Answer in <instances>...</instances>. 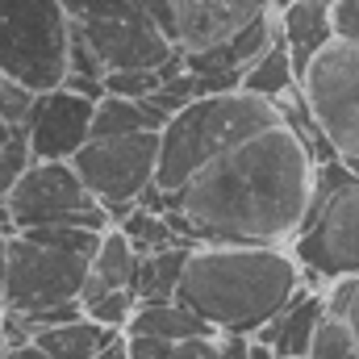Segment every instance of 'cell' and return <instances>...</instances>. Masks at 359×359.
Returning a JSON list of instances; mask_svg holds the SVG:
<instances>
[{
  "mask_svg": "<svg viewBox=\"0 0 359 359\" xmlns=\"http://www.w3.org/2000/svg\"><path fill=\"white\" fill-rule=\"evenodd\" d=\"M309 192L313 155L280 121L205 163L176 192V209L188 217L196 247H288L305 222Z\"/></svg>",
  "mask_w": 359,
  "mask_h": 359,
  "instance_id": "obj_1",
  "label": "cell"
},
{
  "mask_svg": "<svg viewBox=\"0 0 359 359\" xmlns=\"http://www.w3.org/2000/svg\"><path fill=\"white\" fill-rule=\"evenodd\" d=\"M305 271L292 247H243V243H201L188 251L180 301L196 309L217 334H255L271 313H280Z\"/></svg>",
  "mask_w": 359,
  "mask_h": 359,
  "instance_id": "obj_2",
  "label": "cell"
},
{
  "mask_svg": "<svg viewBox=\"0 0 359 359\" xmlns=\"http://www.w3.org/2000/svg\"><path fill=\"white\" fill-rule=\"evenodd\" d=\"M280 121L284 117H280L276 100L255 96V92H247V88L205 92V96L188 100L159 130L155 188H163V192L176 196L205 163H213L217 155H226L243 138H251V134H259L268 126H280Z\"/></svg>",
  "mask_w": 359,
  "mask_h": 359,
  "instance_id": "obj_3",
  "label": "cell"
},
{
  "mask_svg": "<svg viewBox=\"0 0 359 359\" xmlns=\"http://www.w3.org/2000/svg\"><path fill=\"white\" fill-rule=\"evenodd\" d=\"M288 247L313 288L339 276H359V180L347 159L313 163L309 209Z\"/></svg>",
  "mask_w": 359,
  "mask_h": 359,
  "instance_id": "obj_4",
  "label": "cell"
},
{
  "mask_svg": "<svg viewBox=\"0 0 359 359\" xmlns=\"http://www.w3.org/2000/svg\"><path fill=\"white\" fill-rule=\"evenodd\" d=\"M67 0H0V76L34 92L59 88L67 76Z\"/></svg>",
  "mask_w": 359,
  "mask_h": 359,
  "instance_id": "obj_5",
  "label": "cell"
},
{
  "mask_svg": "<svg viewBox=\"0 0 359 359\" xmlns=\"http://www.w3.org/2000/svg\"><path fill=\"white\" fill-rule=\"evenodd\" d=\"M72 25L84 34L104 72L163 67L176 55L168 29L138 0H72Z\"/></svg>",
  "mask_w": 359,
  "mask_h": 359,
  "instance_id": "obj_6",
  "label": "cell"
},
{
  "mask_svg": "<svg viewBox=\"0 0 359 359\" xmlns=\"http://www.w3.org/2000/svg\"><path fill=\"white\" fill-rule=\"evenodd\" d=\"M72 163H76L80 180L88 184V192L117 222L155 184V172H159V130L88 138L76 151Z\"/></svg>",
  "mask_w": 359,
  "mask_h": 359,
  "instance_id": "obj_7",
  "label": "cell"
},
{
  "mask_svg": "<svg viewBox=\"0 0 359 359\" xmlns=\"http://www.w3.org/2000/svg\"><path fill=\"white\" fill-rule=\"evenodd\" d=\"M301 92L339 151V159H359V46L334 38L301 76Z\"/></svg>",
  "mask_w": 359,
  "mask_h": 359,
  "instance_id": "obj_8",
  "label": "cell"
},
{
  "mask_svg": "<svg viewBox=\"0 0 359 359\" xmlns=\"http://www.w3.org/2000/svg\"><path fill=\"white\" fill-rule=\"evenodd\" d=\"M88 276V255L55 251L42 243H29L25 234H8V276H4V305L17 313H34L59 301L80 297V284Z\"/></svg>",
  "mask_w": 359,
  "mask_h": 359,
  "instance_id": "obj_9",
  "label": "cell"
},
{
  "mask_svg": "<svg viewBox=\"0 0 359 359\" xmlns=\"http://www.w3.org/2000/svg\"><path fill=\"white\" fill-rule=\"evenodd\" d=\"M88 205H96V196L80 180L72 159H34L25 168V176L13 184V192L4 196L13 230L42 226V222H63V217H72Z\"/></svg>",
  "mask_w": 359,
  "mask_h": 359,
  "instance_id": "obj_10",
  "label": "cell"
},
{
  "mask_svg": "<svg viewBox=\"0 0 359 359\" xmlns=\"http://www.w3.org/2000/svg\"><path fill=\"white\" fill-rule=\"evenodd\" d=\"M92 117L96 100L72 92L67 84L46 88L34 96L29 121H25V142L34 159H76V151L92 138Z\"/></svg>",
  "mask_w": 359,
  "mask_h": 359,
  "instance_id": "obj_11",
  "label": "cell"
},
{
  "mask_svg": "<svg viewBox=\"0 0 359 359\" xmlns=\"http://www.w3.org/2000/svg\"><path fill=\"white\" fill-rule=\"evenodd\" d=\"M268 8H276L271 0H176L172 42H176V50L217 46Z\"/></svg>",
  "mask_w": 359,
  "mask_h": 359,
  "instance_id": "obj_12",
  "label": "cell"
},
{
  "mask_svg": "<svg viewBox=\"0 0 359 359\" xmlns=\"http://www.w3.org/2000/svg\"><path fill=\"white\" fill-rule=\"evenodd\" d=\"M322 318H326V297H322V288L301 284L297 297H292L280 313H271L251 339H255V343H268L280 359H305L313 334H318V326H322Z\"/></svg>",
  "mask_w": 359,
  "mask_h": 359,
  "instance_id": "obj_13",
  "label": "cell"
},
{
  "mask_svg": "<svg viewBox=\"0 0 359 359\" xmlns=\"http://www.w3.org/2000/svg\"><path fill=\"white\" fill-rule=\"evenodd\" d=\"M280 13V38L292 55V72L297 80L309 72V63L334 42V17H330V4H318V0H292Z\"/></svg>",
  "mask_w": 359,
  "mask_h": 359,
  "instance_id": "obj_14",
  "label": "cell"
},
{
  "mask_svg": "<svg viewBox=\"0 0 359 359\" xmlns=\"http://www.w3.org/2000/svg\"><path fill=\"white\" fill-rule=\"evenodd\" d=\"M130 334H155V339H168V343H180V339H196V334H217L196 309H188L180 297L172 301H138L130 326Z\"/></svg>",
  "mask_w": 359,
  "mask_h": 359,
  "instance_id": "obj_15",
  "label": "cell"
},
{
  "mask_svg": "<svg viewBox=\"0 0 359 359\" xmlns=\"http://www.w3.org/2000/svg\"><path fill=\"white\" fill-rule=\"evenodd\" d=\"M117 330H104L100 322H92L88 313L63 326H42L34 339L42 343L46 359H96V351L113 339Z\"/></svg>",
  "mask_w": 359,
  "mask_h": 359,
  "instance_id": "obj_16",
  "label": "cell"
},
{
  "mask_svg": "<svg viewBox=\"0 0 359 359\" xmlns=\"http://www.w3.org/2000/svg\"><path fill=\"white\" fill-rule=\"evenodd\" d=\"M163 113H155L147 100L134 96H113L104 92L96 100V117H92V138H109V134H142V130H163Z\"/></svg>",
  "mask_w": 359,
  "mask_h": 359,
  "instance_id": "obj_17",
  "label": "cell"
},
{
  "mask_svg": "<svg viewBox=\"0 0 359 359\" xmlns=\"http://www.w3.org/2000/svg\"><path fill=\"white\" fill-rule=\"evenodd\" d=\"M188 251L192 247H168V251H155V255H138V271H134V284H130L138 292V301H172L180 292V280H184Z\"/></svg>",
  "mask_w": 359,
  "mask_h": 359,
  "instance_id": "obj_18",
  "label": "cell"
},
{
  "mask_svg": "<svg viewBox=\"0 0 359 359\" xmlns=\"http://www.w3.org/2000/svg\"><path fill=\"white\" fill-rule=\"evenodd\" d=\"M117 226L126 230V238L134 243L138 255H155V251H168V247H188L176 230H172L168 209H151V205H142V201H134V205L117 217Z\"/></svg>",
  "mask_w": 359,
  "mask_h": 359,
  "instance_id": "obj_19",
  "label": "cell"
},
{
  "mask_svg": "<svg viewBox=\"0 0 359 359\" xmlns=\"http://www.w3.org/2000/svg\"><path fill=\"white\" fill-rule=\"evenodd\" d=\"M297 84H301V80H297V72H292V55H288L284 38H276L268 50L243 72V80H238V88L255 92V96H268V100H280L284 92H292Z\"/></svg>",
  "mask_w": 359,
  "mask_h": 359,
  "instance_id": "obj_20",
  "label": "cell"
},
{
  "mask_svg": "<svg viewBox=\"0 0 359 359\" xmlns=\"http://www.w3.org/2000/svg\"><path fill=\"white\" fill-rule=\"evenodd\" d=\"M88 268L109 284V288H130L134 284V271H138V251H134V243L126 238V230L113 222L104 234H100V243H96V251H92Z\"/></svg>",
  "mask_w": 359,
  "mask_h": 359,
  "instance_id": "obj_21",
  "label": "cell"
},
{
  "mask_svg": "<svg viewBox=\"0 0 359 359\" xmlns=\"http://www.w3.org/2000/svg\"><path fill=\"white\" fill-rule=\"evenodd\" d=\"M305 359H359V343H355V334H351V326L343 318H330L326 313Z\"/></svg>",
  "mask_w": 359,
  "mask_h": 359,
  "instance_id": "obj_22",
  "label": "cell"
},
{
  "mask_svg": "<svg viewBox=\"0 0 359 359\" xmlns=\"http://www.w3.org/2000/svg\"><path fill=\"white\" fill-rule=\"evenodd\" d=\"M134 309H138V292L134 288H109L104 297L92 301L84 313H88L92 322H100L104 330H126L130 318H134Z\"/></svg>",
  "mask_w": 359,
  "mask_h": 359,
  "instance_id": "obj_23",
  "label": "cell"
},
{
  "mask_svg": "<svg viewBox=\"0 0 359 359\" xmlns=\"http://www.w3.org/2000/svg\"><path fill=\"white\" fill-rule=\"evenodd\" d=\"M163 84V67H117V72H104V88L113 96H151V92Z\"/></svg>",
  "mask_w": 359,
  "mask_h": 359,
  "instance_id": "obj_24",
  "label": "cell"
},
{
  "mask_svg": "<svg viewBox=\"0 0 359 359\" xmlns=\"http://www.w3.org/2000/svg\"><path fill=\"white\" fill-rule=\"evenodd\" d=\"M34 96H38V92L25 88L21 80H8V76H0V121H4L8 130H25V121H29V109H34Z\"/></svg>",
  "mask_w": 359,
  "mask_h": 359,
  "instance_id": "obj_25",
  "label": "cell"
},
{
  "mask_svg": "<svg viewBox=\"0 0 359 359\" xmlns=\"http://www.w3.org/2000/svg\"><path fill=\"white\" fill-rule=\"evenodd\" d=\"M34 163V155H29V142H25V134L17 130L13 138H4L0 142V201L13 192V184L25 176V168Z\"/></svg>",
  "mask_w": 359,
  "mask_h": 359,
  "instance_id": "obj_26",
  "label": "cell"
},
{
  "mask_svg": "<svg viewBox=\"0 0 359 359\" xmlns=\"http://www.w3.org/2000/svg\"><path fill=\"white\" fill-rule=\"evenodd\" d=\"M330 17H334V38L359 46V0H334Z\"/></svg>",
  "mask_w": 359,
  "mask_h": 359,
  "instance_id": "obj_27",
  "label": "cell"
},
{
  "mask_svg": "<svg viewBox=\"0 0 359 359\" xmlns=\"http://www.w3.org/2000/svg\"><path fill=\"white\" fill-rule=\"evenodd\" d=\"M126 347H130V359H172V347L168 339H155V334H130L126 330Z\"/></svg>",
  "mask_w": 359,
  "mask_h": 359,
  "instance_id": "obj_28",
  "label": "cell"
},
{
  "mask_svg": "<svg viewBox=\"0 0 359 359\" xmlns=\"http://www.w3.org/2000/svg\"><path fill=\"white\" fill-rule=\"evenodd\" d=\"M222 334H196V339H180L172 347V359H213L217 355Z\"/></svg>",
  "mask_w": 359,
  "mask_h": 359,
  "instance_id": "obj_29",
  "label": "cell"
},
{
  "mask_svg": "<svg viewBox=\"0 0 359 359\" xmlns=\"http://www.w3.org/2000/svg\"><path fill=\"white\" fill-rule=\"evenodd\" d=\"M213 359H251V339L247 334H222Z\"/></svg>",
  "mask_w": 359,
  "mask_h": 359,
  "instance_id": "obj_30",
  "label": "cell"
},
{
  "mask_svg": "<svg viewBox=\"0 0 359 359\" xmlns=\"http://www.w3.org/2000/svg\"><path fill=\"white\" fill-rule=\"evenodd\" d=\"M63 84H67V88L72 92H80V96H88V100H100V96H104V80H96V76H72V72H67V76H63Z\"/></svg>",
  "mask_w": 359,
  "mask_h": 359,
  "instance_id": "obj_31",
  "label": "cell"
},
{
  "mask_svg": "<svg viewBox=\"0 0 359 359\" xmlns=\"http://www.w3.org/2000/svg\"><path fill=\"white\" fill-rule=\"evenodd\" d=\"M163 29H168V38H172V21H176V0H138Z\"/></svg>",
  "mask_w": 359,
  "mask_h": 359,
  "instance_id": "obj_32",
  "label": "cell"
},
{
  "mask_svg": "<svg viewBox=\"0 0 359 359\" xmlns=\"http://www.w3.org/2000/svg\"><path fill=\"white\" fill-rule=\"evenodd\" d=\"M96 359H130V347H126V330H117L100 351H96Z\"/></svg>",
  "mask_w": 359,
  "mask_h": 359,
  "instance_id": "obj_33",
  "label": "cell"
},
{
  "mask_svg": "<svg viewBox=\"0 0 359 359\" xmlns=\"http://www.w3.org/2000/svg\"><path fill=\"white\" fill-rule=\"evenodd\" d=\"M8 351H13V359H46V351H42V343H38V339L17 343V347H8Z\"/></svg>",
  "mask_w": 359,
  "mask_h": 359,
  "instance_id": "obj_34",
  "label": "cell"
},
{
  "mask_svg": "<svg viewBox=\"0 0 359 359\" xmlns=\"http://www.w3.org/2000/svg\"><path fill=\"white\" fill-rule=\"evenodd\" d=\"M4 276H8V234L0 230V305H4Z\"/></svg>",
  "mask_w": 359,
  "mask_h": 359,
  "instance_id": "obj_35",
  "label": "cell"
},
{
  "mask_svg": "<svg viewBox=\"0 0 359 359\" xmlns=\"http://www.w3.org/2000/svg\"><path fill=\"white\" fill-rule=\"evenodd\" d=\"M347 326H351V334H355V343H359V288H355V301H351V309H347V318H343Z\"/></svg>",
  "mask_w": 359,
  "mask_h": 359,
  "instance_id": "obj_36",
  "label": "cell"
},
{
  "mask_svg": "<svg viewBox=\"0 0 359 359\" xmlns=\"http://www.w3.org/2000/svg\"><path fill=\"white\" fill-rule=\"evenodd\" d=\"M0 230H4V234H17V230H13V222H8V209H4V201H0Z\"/></svg>",
  "mask_w": 359,
  "mask_h": 359,
  "instance_id": "obj_37",
  "label": "cell"
},
{
  "mask_svg": "<svg viewBox=\"0 0 359 359\" xmlns=\"http://www.w3.org/2000/svg\"><path fill=\"white\" fill-rule=\"evenodd\" d=\"M13 134H17V130H8V126L0 121V142H4V138H13Z\"/></svg>",
  "mask_w": 359,
  "mask_h": 359,
  "instance_id": "obj_38",
  "label": "cell"
},
{
  "mask_svg": "<svg viewBox=\"0 0 359 359\" xmlns=\"http://www.w3.org/2000/svg\"><path fill=\"white\" fill-rule=\"evenodd\" d=\"M347 168H351V172H355V180H359V159H347Z\"/></svg>",
  "mask_w": 359,
  "mask_h": 359,
  "instance_id": "obj_39",
  "label": "cell"
},
{
  "mask_svg": "<svg viewBox=\"0 0 359 359\" xmlns=\"http://www.w3.org/2000/svg\"><path fill=\"white\" fill-rule=\"evenodd\" d=\"M271 4H276V8H284V4H292V0H271Z\"/></svg>",
  "mask_w": 359,
  "mask_h": 359,
  "instance_id": "obj_40",
  "label": "cell"
},
{
  "mask_svg": "<svg viewBox=\"0 0 359 359\" xmlns=\"http://www.w3.org/2000/svg\"><path fill=\"white\" fill-rule=\"evenodd\" d=\"M0 359H13V351H8V347H4V351H0Z\"/></svg>",
  "mask_w": 359,
  "mask_h": 359,
  "instance_id": "obj_41",
  "label": "cell"
},
{
  "mask_svg": "<svg viewBox=\"0 0 359 359\" xmlns=\"http://www.w3.org/2000/svg\"><path fill=\"white\" fill-rule=\"evenodd\" d=\"M318 4H334V0H318Z\"/></svg>",
  "mask_w": 359,
  "mask_h": 359,
  "instance_id": "obj_42",
  "label": "cell"
},
{
  "mask_svg": "<svg viewBox=\"0 0 359 359\" xmlns=\"http://www.w3.org/2000/svg\"><path fill=\"white\" fill-rule=\"evenodd\" d=\"M67 4H72V0H67Z\"/></svg>",
  "mask_w": 359,
  "mask_h": 359,
  "instance_id": "obj_43",
  "label": "cell"
},
{
  "mask_svg": "<svg viewBox=\"0 0 359 359\" xmlns=\"http://www.w3.org/2000/svg\"><path fill=\"white\" fill-rule=\"evenodd\" d=\"M276 359H280V355H276Z\"/></svg>",
  "mask_w": 359,
  "mask_h": 359,
  "instance_id": "obj_44",
  "label": "cell"
}]
</instances>
